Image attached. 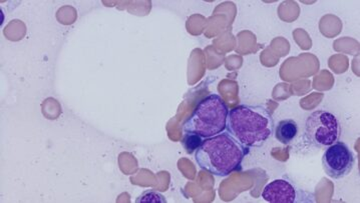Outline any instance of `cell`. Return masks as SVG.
<instances>
[{"instance_id": "cell-2", "label": "cell", "mask_w": 360, "mask_h": 203, "mask_svg": "<svg viewBox=\"0 0 360 203\" xmlns=\"http://www.w3.org/2000/svg\"><path fill=\"white\" fill-rule=\"evenodd\" d=\"M246 149L229 132L205 139L195 151L200 168L216 176H228L241 168Z\"/></svg>"}, {"instance_id": "cell-5", "label": "cell", "mask_w": 360, "mask_h": 203, "mask_svg": "<svg viewBox=\"0 0 360 203\" xmlns=\"http://www.w3.org/2000/svg\"><path fill=\"white\" fill-rule=\"evenodd\" d=\"M355 164V156L345 142L328 146L322 156V167L326 174L333 179L345 178L350 174Z\"/></svg>"}, {"instance_id": "cell-6", "label": "cell", "mask_w": 360, "mask_h": 203, "mask_svg": "<svg viewBox=\"0 0 360 203\" xmlns=\"http://www.w3.org/2000/svg\"><path fill=\"white\" fill-rule=\"evenodd\" d=\"M262 197L270 203L315 202L310 193L301 190L286 179H276L267 184L263 189Z\"/></svg>"}, {"instance_id": "cell-9", "label": "cell", "mask_w": 360, "mask_h": 203, "mask_svg": "<svg viewBox=\"0 0 360 203\" xmlns=\"http://www.w3.org/2000/svg\"><path fill=\"white\" fill-rule=\"evenodd\" d=\"M139 202L167 203V200L163 195L157 191L148 190L136 200V203Z\"/></svg>"}, {"instance_id": "cell-8", "label": "cell", "mask_w": 360, "mask_h": 203, "mask_svg": "<svg viewBox=\"0 0 360 203\" xmlns=\"http://www.w3.org/2000/svg\"><path fill=\"white\" fill-rule=\"evenodd\" d=\"M202 142H203V139L200 135L187 132L184 135L182 144L188 153H193L201 146Z\"/></svg>"}, {"instance_id": "cell-7", "label": "cell", "mask_w": 360, "mask_h": 203, "mask_svg": "<svg viewBox=\"0 0 360 203\" xmlns=\"http://www.w3.org/2000/svg\"><path fill=\"white\" fill-rule=\"evenodd\" d=\"M298 134V125L293 119H284L279 121L275 130V139L278 140L280 144L288 146Z\"/></svg>"}, {"instance_id": "cell-1", "label": "cell", "mask_w": 360, "mask_h": 203, "mask_svg": "<svg viewBox=\"0 0 360 203\" xmlns=\"http://www.w3.org/2000/svg\"><path fill=\"white\" fill-rule=\"evenodd\" d=\"M226 128L245 148L261 147L271 137L274 120L262 105H239L228 113Z\"/></svg>"}, {"instance_id": "cell-3", "label": "cell", "mask_w": 360, "mask_h": 203, "mask_svg": "<svg viewBox=\"0 0 360 203\" xmlns=\"http://www.w3.org/2000/svg\"><path fill=\"white\" fill-rule=\"evenodd\" d=\"M227 104L218 94H210L197 104L192 115L183 125L184 132L195 133L202 139L224 132L227 125Z\"/></svg>"}, {"instance_id": "cell-4", "label": "cell", "mask_w": 360, "mask_h": 203, "mask_svg": "<svg viewBox=\"0 0 360 203\" xmlns=\"http://www.w3.org/2000/svg\"><path fill=\"white\" fill-rule=\"evenodd\" d=\"M342 133L340 121L331 112L317 111L306 119L304 137L315 147H328L338 142Z\"/></svg>"}]
</instances>
